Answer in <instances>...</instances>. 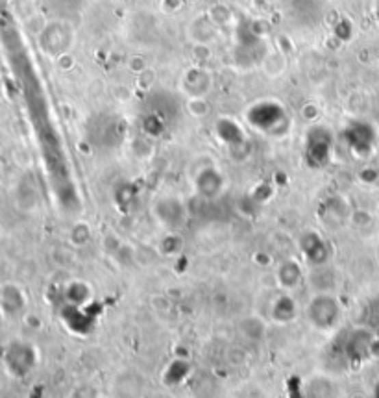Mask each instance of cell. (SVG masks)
Wrapping results in <instances>:
<instances>
[{"label": "cell", "mask_w": 379, "mask_h": 398, "mask_svg": "<svg viewBox=\"0 0 379 398\" xmlns=\"http://www.w3.org/2000/svg\"><path fill=\"white\" fill-rule=\"evenodd\" d=\"M278 284L283 291L291 293L292 289H296V287L302 284L304 280V273H302V267H300L298 263L292 262V260H287L278 267Z\"/></svg>", "instance_id": "4"}, {"label": "cell", "mask_w": 379, "mask_h": 398, "mask_svg": "<svg viewBox=\"0 0 379 398\" xmlns=\"http://www.w3.org/2000/svg\"><path fill=\"white\" fill-rule=\"evenodd\" d=\"M300 245H302V252H304L305 260H309L311 265H324L326 263V260H328V245L318 234L309 232Z\"/></svg>", "instance_id": "2"}, {"label": "cell", "mask_w": 379, "mask_h": 398, "mask_svg": "<svg viewBox=\"0 0 379 398\" xmlns=\"http://www.w3.org/2000/svg\"><path fill=\"white\" fill-rule=\"evenodd\" d=\"M339 317H341V304L337 302L333 295L324 291L313 297L307 308V319L313 326H317L318 330H330L335 326Z\"/></svg>", "instance_id": "1"}, {"label": "cell", "mask_w": 379, "mask_h": 398, "mask_svg": "<svg viewBox=\"0 0 379 398\" xmlns=\"http://www.w3.org/2000/svg\"><path fill=\"white\" fill-rule=\"evenodd\" d=\"M270 315H272V319L276 323L280 324L292 323L294 319L298 317V306H296V300L292 299L289 293L283 291V295H280V297L272 302Z\"/></svg>", "instance_id": "3"}]
</instances>
